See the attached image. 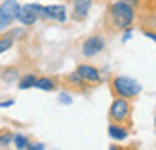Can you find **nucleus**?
<instances>
[{
	"mask_svg": "<svg viewBox=\"0 0 156 150\" xmlns=\"http://www.w3.org/2000/svg\"><path fill=\"white\" fill-rule=\"evenodd\" d=\"M13 135H15V133L12 129H8V127L0 129V148H8V146H10L13 143Z\"/></svg>",
	"mask_w": 156,
	"mask_h": 150,
	"instance_id": "obj_16",
	"label": "nucleus"
},
{
	"mask_svg": "<svg viewBox=\"0 0 156 150\" xmlns=\"http://www.w3.org/2000/svg\"><path fill=\"white\" fill-rule=\"evenodd\" d=\"M139 6H143V8H147V10H151L152 13H156V0H145V2L139 4Z\"/></svg>",
	"mask_w": 156,
	"mask_h": 150,
	"instance_id": "obj_20",
	"label": "nucleus"
},
{
	"mask_svg": "<svg viewBox=\"0 0 156 150\" xmlns=\"http://www.w3.org/2000/svg\"><path fill=\"white\" fill-rule=\"evenodd\" d=\"M135 19H137V6L133 2L111 0L103 12V17H101V30L107 36H114L118 33H124L126 29H131Z\"/></svg>",
	"mask_w": 156,
	"mask_h": 150,
	"instance_id": "obj_1",
	"label": "nucleus"
},
{
	"mask_svg": "<svg viewBox=\"0 0 156 150\" xmlns=\"http://www.w3.org/2000/svg\"><path fill=\"white\" fill-rule=\"evenodd\" d=\"M59 99H61V103H63V105H69V103H71V95H69V93H61Z\"/></svg>",
	"mask_w": 156,
	"mask_h": 150,
	"instance_id": "obj_22",
	"label": "nucleus"
},
{
	"mask_svg": "<svg viewBox=\"0 0 156 150\" xmlns=\"http://www.w3.org/2000/svg\"><path fill=\"white\" fill-rule=\"evenodd\" d=\"M21 4L17 0H4L0 4V33H4L6 29H10L13 21H17V12Z\"/></svg>",
	"mask_w": 156,
	"mask_h": 150,
	"instance_id": "obj_7",
	"label": "nucleus"
},
{
	"mask_svg": "<svg viewBox=\"0 0 156 150\" xmlns=\"http://www.w3.org/2000/svg\"><path fill=\"white\" fill-rule=\"evenodd\" d=\"M38 17L44 21H57V23H65L67 21V8L61 4H51V6H42V4H34Z\"/></svg>",
	"mask_w": 156,
	"mask_h": 150,
	"instance_id": "obj_6",
	"label": "nucleus"
},
{
	"mask_svg": "<svg viewBox=\"0 0 156 150\" xmlns=\"http://www.w3.org/2000/svg\"><path fill=\"white\" fill-rule=\"evenodd\" d=\"M59 82L69 93H78V95H88V93L93 89L91 85L76 72V70L74 72H69V74H63L59 78Z\"/></svg>",
	"mask_w": 156,
	"mask_h": 150,
	"instance_id": "obj_4",
	"label": "nucleus"
},
{
	"mask_svg": "<svg viewBox=\"0 0 156 150\" xmlns=\"http://www.w3.org/2000/svg\"><path fill=\"white\" fill-rule=\"evenodd\" d=\"M107 48V34L103 30H99V33H93L90 34L86 40L82 42V55L84 57H95V55L103 53Z\"/></svg>",
	"mask_w": 156,
	"mask_h": 150,
	"instance_id": "obj_5",
	"label": "nucleus"
},
{
	"mask_svg": "<svg viewBox=\"0 0 156 150\" xmlns=\"http://www.w3.org/2000/svg\"><path fill=\"white\" fill-rule=\"evenodd\" d=\"M13 42H15V36L12 34V33H8V34H4V36H0V55L2 53H6L8 50L13 46Z\"/></svg>",
	"mask_w": 156,
	"mask_h": 150,
	"instance_id": "obj_17",
	"label": "nucleus"
},
{
	"mask_svg": "<svg viewBox=\"0 0 156 150\" xmlns=\"http://www.w3.org/2000/svg\"><path fill=\"white\" fill-rule=\"evenodd\" d=\"M13 99H8V101H2V103H0V108H6V106H12L13 105Z\"/></svg>",
	"mask_w": 156,
	"mask_h": 150,
	"instance_id": "obj_23",
	"label": "nucleus"
},
{
	"mask_svg": "<svg viewBox=\"0 0 156 150\" xmlns=\"http://www.w3.org/2000/svg\"><path fill=\"white\" fill-rule=\"evenodd\" d=\"M38 19H40V17H38V13H36L34 4H25V6L19 8V12H17V23H21L23 27L34 25Z\"/></svg>",
	"mask_w": 156,
	"mask_h": 150,
	"instance_id": "obj_10",
	"label": "nucleus"
},
{
	"mask_svg": "<svg viewBox=\"0 0 156 150\" xmlns=\"http://www.w3.org/2000/svg\"><path fill=\"white\" fill-rule=\"evenodd\" d=\"M65 2H73V0H65Z\"/></svg>",
	"mask_w": 156,
	"mask_h": 150,
	"instance_id": "obj_26",
	"label": "nucleus"
},
{
	"mask_svg": "<svg viewBox=\"0 0 156 150\" xmlns=\"http://www.w3.org/2000/svg\"><path fill=\"white\" fill-rule=\"evenodd\" d=\"M61 85L59 78L57 76H40L34 84L36 89H42V91H55L57 88Z\"/></svg>",
	"mask_w": 156,
	"mask_h": 150,
	"instance_id": "obj_12",
	"label": "nucleus"
},
{
	"mask_svg": "<svg viewBox=\"0 0 156 150\" xmlns=\"http://www.w3.org/2000/svg\"><path fill=\"white\" fill-rule=\"evenodd\" d=\"M13 145H15V148L23 150V148H27L30 145V141H29L27 135H23V133H15V135H13Z\"/></svg>",
	"mask_w": 156,
	"mask_h": 150,
	"instance_id": "obj_18",
	"label": "nucleus"
},
{
	"mask_svg": "<svg viewBox=\"0 0 156 150\" xmlns=\"http://www.w3.org/2000/svg\"><path fill=\"white\" fill-rule=\"evenodd\" d=\"M154 127H156V116H154Z\"/></svg>",
	"mask_w": 156,
	"mask_h": 150,
	"instance_id": "obj_25",
	"label": "nucleus"
},
{
	"mask_svg": "<svg viewBox=\"0 0 156 150\" xmlns=\"http://www.w3.org/2000/svg\"><path fill=\"white\" fill-rule=\"evenodd\" d=\"M141 33H143L147 38H151V40L156 44V29H154V27H149V25H141Z\"/></svg>",
	"mask_w": 156,
	"mask_h": 150,
	"instance_id": "obj_19",
	"label": "nucleus"
},
{
	"mask_svg": "<svg viewBox=\"0 0 156 150\" xmlns=\"http://www.w3.org/2000/svg\"><path fill=\"white\" fill-rule=\"evenodd\" d=\"M108 89H111L112 97H122V99H129V101H135L143 91V85L139 84L135 78H129V76H122V74H116L108 80Z\"/></svg>",
	"mask_w": 156,
	"mask_h": 150,
	"instance_id": "obj_2",
	"label": "nucleus"
},
{
	"mask_svg": "<svg viewBox=\"0 0 156 150\" xmlns=\"http://www.w3.org/2000/svg\"><path fill=\"white\" fill-rule=\"evenodd\" d=\"M108 122L112 124H126L133 127V101L114 97L108 106Z\"/></svg>",
	"mask_w": 156,
	"mask_h": 150,
	"instance_id": "obj_3",
	"label": "nucleus"
},
{
	"mask_svg": "<svg viewBox=\"0 0 156 150\" xmlns=\"http://www.w3.org/2000/svg\"><path fill=\"white\" fill-rule=\"evenodd\" d=\"M129 131L131 127L126 124H112L108 122V137L114 139V141H126L129 137Z\"/></svg>",
	"mask_w": 156,
	"mask_h": 150,
	"instance_id": "obj_11",
	"label": "nucleus"
},
{
	"mask_svg": "<svg viewBox=\"0 0 156 150\" xmlns=\"http://www.w3.org/2000/svg\"><path fill=\"white\" fill-rule=\"evenodd\" d=\"M42 148H46V145H42V143H30L27 146V150H42Z\"/></svg>",
	"mask_w": 156,
	"mask_h": 150,
	"instance_id": "obj_21",
	"label": "nucleus"
},
{
	"mask_svg": "<svg viewBox=\"0 0 156 150\" xmlns=\"http://www.w3.org/2000/svg\"><path fill=\"white\" fill-rule=\"evenodd\" d=\"M76 72L80 74L86 82H88L91 88H97V85L103 84V74L95 65H90V63H80L76 67Z\"/></svg>",
	"mask_w": 156,
	"mask_h": 150,
	"instance_id": "obj_8",
	"label": "nucleus"
},
{
	"mask_svg": "<svg viewBox=\"0 0 156 150\" xmlns=\"http://www.w3.org/2000/svg\"><path fill=\"white\" fill-rule=\"evenodd\" d=\"M93 0H73V8H71V19L76 23H82L88 19V15L91 12Z\"/></svg>",
	"mask_w": 156,
	"mask_h": 150,
	"instance_id": "obj_9",
	"label": "nucleus"
},
{
	"mask_svg": "<svg viewBox=\"0 0 156 150\" xmlns=\"http://www.w3.org/2000/svg\"><path fill=\"white\" fill-rule=\"evenodd\" d=\"M129 2H133L135 6H139V4H143V2H145V0H129Z\"/></svg>",
	"mask_w": 156,
	"mask_h": 150,
	"instance_id": "obj_24",
	"label": "nucleus"
},
{
	"mask_svg": "<svg viewBox=\"0 0 156 150\" xmlns=\"http://www.w3.org/2000/svg\"><path fill=\"white\" fill-rule=\"evenodd\" d=\"M137 19L141 25H149L156 29V13H152L151 10H147L143 6H137Z\"/></svg>",
	"mask_w": 156,
	"mask_h": 150,
	"instance_id": "obj_13",
	"label": "nucleus"
},
{
	"mask_svg": "<svg viewBox=\"0 0 156 150\" xmlns=\"http://www.w3.org/2000/svg\"><path fill=\"white\" fill-rule=\"evenodd\" d=\"M36 80H38V76H36V74H25V76H21L19 80H17V88H19V89H29V88H34Z\"/></svg>",
	"mask_w": 156,
	"mask_h": 150,
	"instance_id": "obj_15",
	"label": "nucleus"
},
{
	"mask_svg": "<svg viewBox=\"0 0 156 150\" xmlns=\"http://www.w3.org/2000/svg\"><path fill=\"white\" fill-rule=\"evenodd\" d=\"M0 78H2V82L6 84H12L15 80H19V68L17 67H4L2 70H0Z\"/></svg>",
	"mask_w": 156,
	"mask_h": 150,
	"instance_id": "obj_14",
	"label": "nucleus"
}]
</instances>
